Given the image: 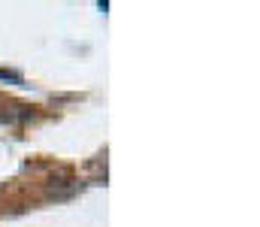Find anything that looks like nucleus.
<instances>
[{
  "label": "nucleus",
  "instance_id": "obj_1",
  "mask_svg": "<svg viewBox=\"0 0 260 227\" xmlns=\"http://www.w3.org/2000/svg\"><path fill=\"white\" fill-rule=\"evenodd\" d=\"M0 79H6V82H15V85H21V76H18V73H6V70H0Z\"/></svg>",
  "mask_w": 260,
  "mask_h": 227
}]
</instances>
